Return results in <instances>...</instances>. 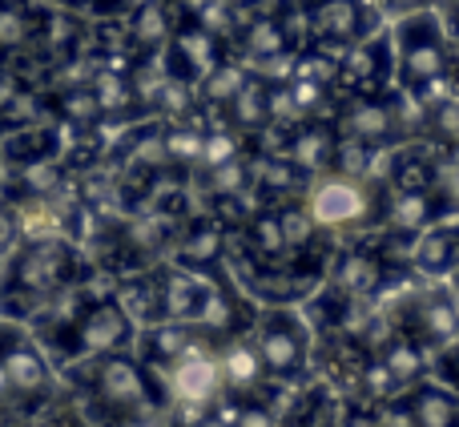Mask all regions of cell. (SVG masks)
Listing matches in <instances>:
<instances>
[{
    "label": "cell",
    "mask_w": 459,
    "mask_h": 427,
    "mask_svg": "<svg viewBox=\"0 0 459 427\" xmlns=\"http://www.w3.org/2000/svg\"><path fill=\"white\" fill-rule=\"evenodd\" d=\"M391 174H395V190H431V166L415 150L399 153Z\"/></svg>",
    "instance_id": "836d02e7"
},
{
    "label": "cell",
    "mask_w": 459,
    "mask_h": 427,
    "mask_svg": "<svg viewBox=\"0 0 459 427\" xmlns=\"http://www.w3.org/2000/svg\"><path fill=\"white\" fill-rule=\"evenodd\" d=\"M278 222H282L286 250L310 246V238H315V218H310L307 202H282V206H278Z\"/></svg>",
    "instance_id": "1f68e13d"
},
{
    "label": "cell",
    "mask_w": 459,
    "mask_h": 427,
    "mask_svg": "<svg viewBox=\"0 0 459 427\" xmlns=\"http://www.w3.org/2000/svg\"><path fill=\"white\" fill-rule=\"evenodd\" d=\"M371 158H375V145L359 142V137H342L339 134L331 166L339 170V174H347V178H367V174H371Z\"/></svg>",
    "instance_id": "4dcf8cb0"
},
{
    "label": "cell",
    "mask_w": 459,
    "mask_h": 427,
    "mask_svg": "<svg viewBox=\"0 0 459 427\" xmlns=\"http://www.w3.org/2000/svg\"><path fill=\"white\" fill-rule=\"evenodd\" d=\"M222 388H226V379H222V359H218V351L194 347L190 343V347L169 363V391H174V399H182V404L206 407V404H214Z\"/></svg>",
    "instance_id": "8fae6325"
},
{
    "label": "cell",
    "mask_w": 459,
    "mask_h": 427,
    "mask_svg": "<svg viewBox=\"0 0 459 427\" xmlns=\"http://www.w3.org/2000/svg\"><path fill=\"white\" fill-rule=\"evenodd\" d=\"M129 339H134V318L113 299L93 302V307H85L73 318V343H77L81 355H93V359L113 355V351H121Z\"/></svg>",
    "instance_id": "30bf717a"
},
{
    "label": "cell",
    "mask_w": 459,
    "mask_h": 427,
    "mask_svg": "<svg viewBox=\"0 0 459 427\" xmlns=\"http://www.w3.org/2000/svg\"><path fill=\"white\" fill-rule=\"evenodd\" d=\"M97 113H101V101H97L93 89H77V93L65 97V118L77 121V126H89Z\"/></svg>",
    "instance_id": "d590c367"
},
{
    "label": "cell",
    "mask_w": 459,
    "mask_h": 427,
    "mask_svg": "<svg viewBox=\"0 0 459 427\" xmlns=\"http://www.w3.org/2000/svg\"><path fill=\"white\" fill-rule=\"evenodd\" d=\"M428 134L444 145H459V97L428 105Z\"/></svg>",
    "instance_id": "d6a6232c"
},
{
    "label": "cell",
    "mask_w": 459,
    "mask_h": 427,
    "mask_svg": "<svg viewBox=\"0 0 459 427\" xmlns=\"http://www.w3.org/2000/svg\"><path fill=\"white\" fill-rule=\"evenodd\" d=\"M447 48H452V69H459V13H455V29L447 32Z\"/></svg>",
    "instance_id": "f6af8a7d"
},
{
    "label": "cell",
    "mask_w": 459,
    "mask_h": 427,
    "mask_svg": "<svg viewBox=\"0 0 459 427\" xmlns=\"http://www.w3.org/2000/svg\"><path fill=\"white\" fill-rule=\"evenodd\" d=\"M32 16L16 0H0V53H16L32 40Z\"/></svg>",
    "instance_id": "f546056e"
},
{
    "label": "cell",
    "mask_w": 459,
    "mask_h": 427,
    "mask_svg": "<svg viewBox=\"0 0 459 427\" xmlns=\"http://www.w3.org/2000/svg\"><path fill=\"white\" fill-rule=\"evenodd\" d=\"M307 210L315 218V226H359L371 218L375 210V194L363 178H347V174H318L307 190Z\"/></svg>",
    "instance_id": "277c9868"
},
{
    "label": "cell",
    "mask_w": 459,
    "mask_h": 427,
    "mask_svg": "<svg viewBox=\"0 0 459 427\" xmlns=\"http://www.w3.org/2000/svg\"><path fill=\"white\" fill-rule=\"evenodd\" d=\"M391 69H395V40H391V32L375 29L371 37L342 48L334 81L351 97H371V93H383V85L391 81Z\"/></svg>",
    "instance_id": "8992f818"
},
{
    "label": "cell",
    "mask_w": 459,
    "mask_h": 427,
    "mask_svg": "<svg viewBox=\"0 0 459 427\" xmlns=\"http://www.w3.org/2000/svg\"><path fill=\"white\" fill-rule=\"evenodd\" d=\"M302 182H307V170H299L290 158H266L258 161V170L250 174V186L258 194H270V198H294V194L302 190Z\"/></svg>",
    "instance_id": "cb8c5ba5"
},
{
    "label": "cell",
    "mask_w": 459,
    "mask_h": 427,
    "mask_svg": "<svg viewBox=\"0 0 459 427\" xmlns=\"http://www.w3.org/2000/svg\"><path fill=\"white\" fill-rule=\"evenodd\" d=\"M16 238V222H13V214H0V250H4L8 242Z\"/></svg>",
    "instance_id": "7bdbcfd3"
},
{
    "label": "cell",
    "mask_w": 459,
    "mask_h": 427,
    "mask_svg": "<svg viewBox=\"0 0 459 427\" xmlns=\"http://www.w3.org/2000/svg\"><path fill=\"white\" fill-rule=\"evenodd\" d=\"M383 278H387V262H383L379 254L355 250V254H347V258L339 262V270H334V291L347 294V299H355V294L379 291Z\"/></svg>",
    "instance_id": "44dd1931"
},
{
    "label": "cell",
    "mask_w": 459,
    "mask_h": 427,
    "mask_svg": "<svg viewBox=\"0 0 459 427\" xmlns=\"http://www.w3.org/2000/svg\"><path fill=\"white\" fill-rule=\"evenodd\" d=\"M238 45H242V53L250 57L254 65H262V73H266L270 65L286 61V57L299 48L290 37V24H286V16H282V4L246 16V21L238 24Z\"/></svg>",
    "instance_id": "7c38bea8"
},
{
    "label": "cell",
    "mask_w": 459,
    "mask_h": 427,
    "mask_svg": "<svg viewBox=\"0 0 459 427\" xmlns=\"http://www.w3.org/2000/svg\"><path fill=\"white\" fill-rule=\"evenodd\" d=\"M121 307H126V315L134 318V323H142V327H153V323H161V283H158V274H150V278H129L126 286H121Z\"/></svg>",
    "instance_id": "484cf974"
},
{
    "label": "cell",
    "mask_w": 459,
    "mask_h": 427,
    "mask_svg": "<svg viewBox=\"0 0 459 427\" xmlns=\"http://www.w3.org/2000/svg\"><path fill=\"white\" fill-rule=\"evenodd\" d=\"M411 262L431 278H447L459 266V234L452 226H423L411 246Z\"/></svg>",
    "instance_id": "ac0fdd59"
},
{
    "label": "cell",
    "mask_w": 459,
    "mask_h": 427,
    "mask_svg": "<svg viewBox=\"0 0 459 427\" xmlns=\"http://www.w3.org/2000/svg\"><path fill=\"white\" fill-rule=\"evenodd\" d=\"M174 13H169L166 0H137L129 8V40L142 48V57L166 48V40L174 37Z\"/></svg>",
    "instance_id": "d6986e66"
},
{
    "label": "cell",
    "mask_w": 459,
    "mask_h": 427,
    "mask_svg": "<svg viewBox=\"0 0 459 427\" xmlns=\"http://www.w3.org/2000/svg\"><path fill=\"white\" fill-rule=\"evenodd\" d=\"M246 283H250V291L258 294V299L290 302V299H302V294L315 286V274H302V270H290V274H278V270H254Z\"/></svg>",
    "instance_id": "83f0119b"
},
{
    "label": "cell",
    "mask_w": 459,
    "mask_h": 427,
    "mask_svg": "<svg viewBox=\"0 0 459 427\" xmlns=\"http://www.w3.org/2000/svg\"><path fill=\"white\" fill-rule=\"evenodd\" d=\"M73 270H77V254L61 238H32L13 262V283L8 294H24L29 307L53 299L61 286H69Z\"/></svg>",
    "instance_id": "7a4b0ae2"
},
{
    "label": "cell",
    "mask_w": 459,
    "mask_h": 427,
    "mask_svg": "<svg viewBox=\"0 0 459 427\" xmlns=\"http://www.w3.org/2000/svg\"><path fill=\"white\" fill-rule=\"evenodd\" d=\"M254 347H258V359H262V367H266V375H274V379H294V375H302L307 355H310L307 327H302V318L290 315V310H270V315H262Z\"/></svg>",
    "instance_id": "5b68a950"
},
{
    "label": "cell",
    "mask_w": 459,
    "mask_h": 427,
    "mask_svg": "<svg viewBox=\"0 0 459 427\" xmlns=\"http://www.w3.org/2000/svg\"><path fill=\"white\" fill-rule=\"evenodd\" d=\"M0 367H4L13 396H40L48 388V363L37 351V343H29L24 335H8V343L0 347Z\"/></svg>",
    "instance_id": "5bb4252c"
},
{
    "label": "cell",
    "mask_w": 459,
    "mask_h": 427,
    "mask_svg": "<svg viewBox=\"0 0 459 427\" xmlns=\"http://www.w3.org/2000/svg\"><path fill=\"white\" fill-rule=\"evenodd\" d=\"M246 238H250V250L266 262H278L286 254V238H282V222H278V210H258L250 222H246Z\"/></svg>",
    "instance_id": "f1b7e54d"
},
{
    "label": "cell",
    "mask_w": 459,
    "mask_h": 427,
    "mask_svg": "<svg viewBox=\"0 0 459 427\" xmlns=\"http://www.w3.org/2000/svg\"><path fill=\"white\" fill-rule=\"evenodd\" d=\"M444 375H447V383H452V388H459V343H452V347L444 351Z\"/></svg>",
    "instance_id": "60d3db41"
},
{
    "label": "cell",
    "mask_w": 459,
    "mask_h": 427,
    "mask_svg": "<svg viewBox=\"0 0 459 427\" xmlns=\"http://www.w3.org/2000/svg\"><path fill=\"white\" fill-rule=\"evenodd\" d=\"M222 250H226V234H222V222H214V218L194 222V226L182 234V242H178V254H182V262H190V266L218 262Z\"/></svg>",
    "instance_id": "d4e9b609"
},
{
    "label": "cell",
    "mask_w": 459,
    "mask_h": 427,
    "mask_svg": "<svg viewBox=\"0 0 459 427\" xmlns=\"http://www.w3.org/2000/svg\"><path fill=\"white\" fill-rule=\"evenodd\" d=\"M407 399L420 427H459V399L439 383H415Z\"/></svg>",
    "instance_id": "7402d4cb"
},
{
    "label": "cell",
    "mask_w": 459,
    "mask_h": 427,
    "mask_svg": "<svg viewBox=\"0 0 459 427\" xmlns=\"http://www.w3.org/2000/svg\"><path fill=\"white\" fill-rule=\"evenodd\" d=\"M93 388H97V399L121 415H137V412H150L153 407V388H150L145 367L134 363L129 355H121V351L97 359Z\"/></svg>",
    "instance_id": "ba28073f"
},
{
    "label": "cell",
    "mask_w": 459,
    "mask_h": 427,
    "mask_svg": "<svg viewBox=\"0 0 459 427\" xmlns=\"http://www.w3.org/2000/svg\"><path fill=\"white\" fill-rule=\"evenodd\" d=\"M307 13V45L351 48L379 29V8L371 0H294Z\"/></svg>",
    "instance_id": "3957f363"
},
{
    "label": "cell",
    "mask_w": 459,
    "mask_h": 427,
    "mask_svg": "<svg viewBox=\"0 0 459 427\" xmlns=\"http://www.w3.org/2000/svg\"><path fill=\"white\" fill-rule=\"evenodd\" d=\"M334 142H339V134H334L331 126H323V121H302V126L286 137L282 153L299 170H307V174H323V170H331Z\"/></svg>",
    "instance_id": "2e32d148"
},
{
    "label": "cell",
    "mask_w": 459,
    "mask_h": 427,
    "mask_svg": "<svg viewBox=\"0 0 459 427\" xmlns=\"http://www.w3.org/2000/svg\"><path fill=\"white\" fill-rule=\"evenodd\" d=\"M32 427H81V420L69 412H53V415H45V420H37Z\"/></svg>",
    "instance_id": "b9f144b4"
},
{
    "label": "cell",
    "mask_w": 459,
    "mask_h": 427,
    "mask_svg": "<svg viewBox=\"0 0 459 427\" xmlns=\"http://www.w3.org/2000/svg\"><path fill=\"white\" fill-rule=\"evenodd\" d=\"M234 427H270V415L262 412V407H242V412H238V420H234Z\"/></svg>",
    "instance_id": "f35d334b"
},
{
    "label": "cell",
    "mask_w": 459,
    "mask_h": 427,
    "mask_svg": "<svg viewBox=\"0 0 459 427\" xmlns=\"http://www.w3.org/2000/svg\"><path fill=\"white\" fill-rule=\"evenodd\" d=\"M202 145H206L202 129H169L166 134V153L174 161H202Z\"/></svg>",
    "instance_id": "e575fe53"
},
{
    "label": "cell",
    "mask_w": 459,
    "mask_h": 427,
    "mask_svg": "<svg viewBox=\"0 0 459 427\" xmlns=\"http://www.w3.org/2000/svg\"><path fill=\"white\" fill-rule=\"evenodd\" d=\"M278 427H310L307 420H286V423H278Z\"/></svg>",
    "instance_id": "7dc6e473"
},
{
    "label": "cell",
    "mask_w": 459,
    "mask_h": 427,
    "mask_svg": "<svg viewBox=\"0 0 459 427\" xmlns=\"http://www.w3.org/2000/svg\"><path fill=\"white\" fill-rule=\"evenodd\" d=\"M339 427H379V423H375V415L363 412V407H347V412H342V420H339Z\"/></svg>",
    "instance_id": "ab89813d"
},
{
    "label": "cell",
    "mask_w": 459,
    "mask_h": 427,
    "mask_svg": "<svg viewBox=\"0 0 459 427\" xmlns=\"http://www.w3.org/2000/svg\"><path fill=\"white\" fill-rule=\"evenodd\" d=\"M222 61H226V37L210 32L206 24H198V21L174 24V37L166 40L169 77L186 81V85H202Z\"/></svg>",
    "instance_id": "52a82bcc"
},
{
    "label": "cell",
    "mask_w": 459,
    "mask_h": 427,
    "mask_svg": "<svg viewBox=\"0 0 459 427\" xmlns=\"http://www.w3.org/2000/svg\"><path fill=\"white\" fill-rule=\"evenodd\" d=\"M234 4H246L250 13H266V8H278V4H286V0H234Z\"/></svg>",
    "instance_id": "ee69618b"
},
{
    "label": "cell",
    "mask_w": 459,
    "mask_h": 427,
    "mask_svg": "<svg viewBox=\"0 0 459 427\" xmlns=\"http://www.w3.org/2000/svg\"><path fill=\"white\" fill-rule=\"evenodd\" d=\"M403 129V118L395 113V105L383 101L379 93L371 97H347L339 109V134L342 137H359L367 145H383Z\"/></svg>",
    "instance_id": "4fadbf2b"
},
{
    "label": "cell",
    "mask_w": 459,
    "mask_h": 427,
    "mask_svg": "<svg viewBox=\"0 0 459 427\" xmlns=\"http://www.w3.org/2000/svg\"><path fill=\"white\" fill-rule=\"evenodd\" d=\"M439 214L436 190H391V198L379 206V218L391 234H420Z\"/></svg>",
    "instance_id": "9a60e30c"
},
{
    "label": "cell",
    "mask_w": 459,
    "mask_h": 427,
    "mask_svg": "<svg viewBox=\"0 0 459 427\" xmlns=\"http://www.w3.org/2000/svg\"><path fill=\"white\" fill-rule=\"evenodd\" d=\"M455 335H459L455 299H447V294H439V291L420 294V302H415V310H411V339H423V343H431V347H439V343H452Z\"/></svg>",
    "instance_id": "e0dca14e"
},
{
    "label": "cell",
    "mask_w": 459,
    "mask_h": 427,
    "mask_svg": "<svg viewBox=\"0 0 459 427\" xmlns=\"http://www.w3.org/2000/svg\"><path fill=\"white\" fill-rule=\"evenodd\" d=\"M379 363H383V371L391 375V383L403 388V383H415L423 375V351L411 335H391Z\"/></svg>",
    "instance_id": "4316f807"
},
{
    "label": "cell",
    "mask_w": 459,
    "mask_h": 427,
    "mask_svg": "<svg viewBox=\"0 0 459 427\" xmlns=\"http://www.w3.org/2000/svg\"><path fill=\"white\" fill-rule=\"evenodd\" d=\"M391 40H395L399 81L411 97H420V105H428V97L439 85H452V48H447V29L436 13L428 8L407 13Z\"/></svg>",
    "instance_id": "6da1fadb"
},
{
    "label": "cell",
    "mask_w": 459,
    "mask_h": 427,
    "mask_svg": "<svg viewBox=\"0 0 459 427\" xmlns=\"http://www.w3.org/2000/svg\"><path fill=\"white\" fill-rule=\"evenodd\" d=\"M158 283H161V315H166L169 323L194 327V323L214 318L218 291L202 274H194V270H186V266H169L158 274Z\"/></svg>",
    "instance_id": "9c48e42d"
},
{
    "label": "cell",
    "mask_w": 459,
    "mask_h": 427,
    "mask_svg": "<svg viewBox=\"0 0 459 427\" xmlns=\"http://www.w3.org/2000/svg\"><path fill=\"white\" fill-rule=\"evenodd\" d=\"M69 8H93V13H129L137 0H61Z\"/></svg>",
    "instance_id": "74e56055"
},
{
    "label": "cell",
    "mask_w": 459,
    "mask_h": 427,
    "mask_svg": "<svg viewBox=\"0 0 459 427\" xmlns=\"http://www.w3.org/2000/svg\"><path fill=\"white\" fill-rule=\"evenodd\" d=\"M218 359H222L226 388H234V391H250V388H258V383L266 379V367H262L258 347H254V343H242V339L226 343V347L218 351Z\"/></svg>",
    "instance_id": "603a6c76"
},
{
    "label": "cell",
    "mask_w": 459,
    "mask_h": 427,
    "mask_svg": "<svg viewBox=\"0 0 459 427\" xmlns=\"http://www.w3.org/2000/svg\"><path fill=\"white\" fill-rule=\"evenodd\" d=\"M375 423L379 427H420L415 423V412H411V399H391V404H383Z\"/></svg>",
    "instance_id": "8d00e7d4"
},
{
    "label": "cell",
    "mask_w": 459,
    "mask_h": 427,
    "mask_svg": "<svg viewBox=\"0 0 459 427\" xmlns=\"http://www.w3.org/2000/svg\"><path fill=\"white\" fill-rule=\"evenodd\" d=\"M452 198L459 202V161H455V174H452Z\"/></svg>",
    "instance_id": "bcb514c9"
},
{
    "label": "cell",
    "mask_w": 459,
    "mask_h": 427,
    "mask_svg": "<svg viewBox=\"0 0 459 427\" xmlns=\"http://www.w3.org/2000/svg\"><path fill=\"white\" fill-rule=\"evenodd\" d=\"M222 109H226L230 126H234L238 134L266 129L270 126V81L258 77V73H250V77H246V85L230 97Z\"/></svg>",
    "instance_id": "ffe728a7"
}]
</instances>
